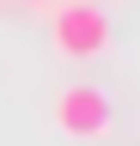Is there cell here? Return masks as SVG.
<instances>
[{"mask_svg": "<svg viewBox=\"0 0 140 146\" xmlns=\"http://www.w3.org/2000/svg\"><path fill=\"white\" fill-rule=\"evenodd\" d=\"M25 6H37V12H43V6H55V0H25Z\"/></svg>", "mask_w": 140, "mask_h": 146, "instance_id": "cell-3", "label": "cell"}, {"mask_svg": "<svg viewBox=\"0 0 140 146\" xmlns=\"http://www.w3.org/2000/svg\"><path fill=\"white\" fill-rule=\"evenodd\" d=\"M49 122H55L61 140H110L116 128V110L98 85H61L55 104H49Z\"/></svg>", "mask_w": 140, "mask_h": 146, "instance_id": "cell-2", "label": "cell"}, {"mask_svg": "<svg viewBox=\"0 0 140 146\" xmlns=\"http://www.w3.org/2000/svg\"><path fill=\"white\" fill-rule=\"evenodd\" d=\"M49 43L61 61H98L110 49V18L98 0H55L49 6Z\"/></svg>", "mask_w": 140, "mask_h": 146, "instance_id": "cell-1", "label": "cell"}]
</instances>
